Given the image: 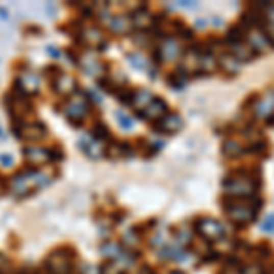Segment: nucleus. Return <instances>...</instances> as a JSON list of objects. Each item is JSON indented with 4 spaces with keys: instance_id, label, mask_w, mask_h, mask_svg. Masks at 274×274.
Instances as JSON below:
<instances>
[{
    "instance_id": "nucleus-1",
    "label": "nucleus",
    "mask_w": 274,
    "mask_h": 274,
    "mask_svg": "<svg viewBox=\"0 0 274 274\" xmlns=\"http://www.w3.org/2000/svg\"><path fill=\"white\" fill-rule=\"evenodd\" d=\"M227 194L234 196L236 200H245V197H253L256 194L258 181L248 176H231L223 183Z\"/></svg>"
},
{
    "instance_id": "nucleus-2",
    "label": "nucleus",
    "mask_w": 274,
    "mask_h": 274,
    "mask_svg": "<svg viewBox=\"0 0 274 274\" xmlns=\"http://www.w3.org/2000/svg\"><path fill=\"white\" fill-rule=\"evenodd\" d=\"M227 216L238 225H247L256 216V207L245 200H232L227 203Z\"/></svg>"
},
{
    "instance_id": "nucleus-3",
    "label": "nucleus",
    "mask_w": 274,
    "mask_h": 274,
    "mask_svg": "<svg viewBox=\"0 0 274 274\" xmlns=\"http://www.w3.org/2000/svg\"><path fill=\"white\" fill-rule=\"evenodd\" d=\"M88 112H90V101H88L83 93H73L71 101L64 108L68 122H71L73 127H79V124L83 122L84 115H88Z\"/></svg>"
},
{
    "instance_id": "nucleus-4",
    "label": "nucleus",
    "mask_w": 274,
    "mask_h": 274,
    "mask_svg": "<svg viewBox=\"0 0 274 274\" xmlns=\"http://www.w3.org/2000/svg\"><path fill=\"white\" fill-rule=\"evenodd\" d=\"M71 253L68 251H55L46 260V269L49 274H71Z\"/></svg>"
},
{
    "instance_id": "nucleus-5",
    "label": "nucleus",
    "mask_w": 274,
    "mask_h": 274,
    "mask_svg": "<svg viewBox=\"0 0 274 274\" xmlns=\"http://www.w3.org/2000/svg\"><path fill=\"white\" fill-rule=\"evenodd\" d=\"M197 232L201 234V238L209 239V241H218L225 236V227L216 219L205 218L197 223Z\"/></svg>"
},
{
    "instance_id": "nucleus-6",
    "label": "nucleus",
    "mask_w": 274,
    "mask_h": 274,
    "mask_svg": "<svg viewBox=\"0 0 274 274\" xmlns=\"http://www.w3.org/2000/svg\"><path fill=\"white\" fill-rule=\"evenodd\" d=\"M157 55L163 62H174L178 61V57L181 55V44L174 37H168L161 42L159 49H157Z\"/></svg>"
},
{
    "instance_id": "nucleus-7",
    "label": "nucleus",
    "mask_w": 274,
    "mask_h": 274,
    "mask_svg": "<svg viewBox=\"0 0 274 274\" xmlns=\"http://www.w3.org/2000/svg\"><path fill=\"white\" fill-rule=\"evenodd\" d=\"M247 42H248V48H253L254 52H260V53H267L272 48V40H269V37L260 30L247 31Z\"/></svg>"
},
{
    "instance_id": "nucleus-8",
    "label": "nucleus",
    "mask_w": 274,
    "mask_h": 274,
    "mask_svg": "<svg viewBox=\"0 0 274 274\" xmlns=\"http://www.w3.org/2000/svg\"><path fill=\"white\" fill-rule=\"evenodd\" d=\"M274 112V91H267L265 95H261L260 101L254 105V115L260 119L270 117Z\"/></svg>"
},
{
    "instance_id": "nucleus-9",
    "label": "nucleus",
    "mask_w": 274,
    "mask_h": 274,
    "mask_svg": "<svg viewBox=\"0 0 274 274\" xmlns=\"http://www.w3.org/2000/svg\"><path fill=\"white\" fill-rule=\"evenodd\" d=\"M22 156L26 157L30 163H48L52 161V156H49V150L48 148H39V146H26L22 150Z\"/></svg>"
},
{
    "instance_id": "nucleus-10",
    "label": "nucleus",
    "mask_w": 274,
    "mask_h": 274,
    "mask_svg": "<svg viewBox=\"0 0 274 274\" xmlns=\"http://www.w3.org/2000/svg\"><path fill=\"white\" fill-rule=\"evenodd\" d=\"M143 117H146L148 121H157V119H163L166 115V105L165 101L161 99H154L143 112H139Z\"/></svg>"
},
{
    "instance_id": "nucleus-11",
    "label": "nucleus",
    "mask_w": 274,
    "mask_h": 274,
    "mask_svg": "<svg viewBox=\"0 0 274 274\" xmlns=\"http://www.w3.org/2000/svg\"><path fill=\"white\" fill-rule=\"evenodd\" d=\"M44 135H46V128L44 124L40 122H30V124H24L18 132V137H24L28 141H37V139H42Z\"/></svg>"
},
{
    "instance_id": "nucleus-12",
    "label": "nucleus",
    "mask_w": 274,
    "mask_h": 274,
    "mask_svg": "<svg viewBox=\"0 0 274 274\" xmlns=\"http://www.w3.org/2000/svg\"><path fill=\"white\" fill-rule=\"evenodd\" d=\"M83 70H84V73L91 75V77H97V75L103 73L105 66L101 64V61L97 59L95 53H86V55L83 57Z\"/></svg>"
},
{
    "instance_id": "nucleus-13",
    "label": "nucleus",
    "mask_w": 274,
    "mask_h": 274,
    "mask_svg": "<svg viewBox=\"0 0 274 274\" xmlns=\"http://www.w3.org/2000/svg\"><path fill=\"white\" fill-rule=\"evenodd\" d=\"M181 117L179 115H176V113H168V115H165L163 119H159V122H157V128H159V132H163V134H174V132H178L179 128H181Z\"/></svg>"
},
{
    "instance_id": "nucleus-14",
    "label": "nucleus",
    "mask_w": 274,
    "mask_h": 274,
    "mask_svg": "<svg viewBox=\"0 0 274 274\" xmlns=\"http://www.w3.org/2000/svg\"><path fill=\"white\" fill-rule=\"evenodd\" d=\"M152 101H154L152 91H148V90H135L134 93H132V97H130V105L134 106L135 110L143 112V110L146 108V106L150 105Z\"/></svg>"
},
{
    "instance_id": "nucleus-15",
    "label": "nucleus",
    "mask_w": 274,
    "mask_h": 274,
    "mask_svg": "<svg viewBox=\"0 0 274 274\" xmlns=\"http://www.w3.org/2000/svg\"><path fill=\"white\" fill-rule=\"evenodd\" d=\"M55 90L59 91V93H73L75 91V86H77V83H75V79L71 77V75H66V73H61L59 77L55 79Z\"/></svg>"
},
{
    "instance_id": "nucleus-16",
    "label": "nucleus",
    "mask_w": 274,
    "mask_h": 274,
    "mask_svg": "<svg viewBox=\"0 0 274 274\" xmlns=\"http://www.w3.org/2000/svg\"><path fill=\"white\" fill-rule=\"evenodd\" d=\"M219 64H221V68L227 73H236V71H239V68H241V62H239L232 53H225V55L219 57Z\"/></svg>"
},
{
    "instance_id": "nucleus-17",
    "label": "nucleus",
    "mask_w": 274,
    "mask_h": 274,
    "mask_svg": "<svg viewBox=\"0 0 274 274\" xmlns=\"http://www.w3.org/2000/svg\"><path fill=\"white\" fill-rule=\"evenodd\" d=\"M18 83L22 84L24 91H31V93H37L39 91V75L35 73H26V75H20L18 77Z\"/></svg>"
},
{
    "instance_id": "nucleus-18",
    "label": "nucleus",
    "mask_w": 274,
    "mask_h": 274,
    "mask_svg": "<svg viewBox=\"0 0 274 274\" xmlns=\"http://www.w3.org/2000/svg\"><path fill=\"white\" fill-rule=\"evenodd\" d=\"M79 144L83 146V152H86L90 157L97 159V157L103 156V146H101L99 141H90V139H81Z\"/></svg>"
},
{
    "instance_id": "nucleus-19",
    "label": "nucleus",
    "mask_w": 274,
    "mask_h": 274,
    "mask_svg": "<svg viewBox=\"0 0 274 274\" xmlns=\"http://www.w3.org/2000/svg\"><path fill=\"white\" fill-rule=\"evenodd\" d=\"M232 46V55L238 59L239 62H247L253 59V52H251V48H248V44L245 42H236V44H231Z\"/></svg>"
},
{
    "instance_id": "nucleus-20",
    "label": "nucleus",
    "mask_w": 274,
    "mask_h": 274,
    "mask_svg": "<svg viewBox=\"0 0 274 274\" xmlns=\"http://www.w3.org/2000/svg\"><path fill=\"white\" fill-rule=\"evenodd\" d=\"M83 40L84 44H90V46H105V40H103V33L95 28H88L83 30Z\"/></svg>"
},
{
    "instance_id": "nucleus-21",
    "label": "nucleus",
    "mask_w": 274,
    "mask_h": 274,
    "mask_svg": "<svg viewBox=\"0 0 274 274\" xmlns=\"http://www.w3.org/2000/svg\"><path fill=\"white\" fill-rule=\"evenodd\" d=\"M110 30L113 31V33H127L128 28H130V22H128L127 17H121V15H117V17H112L108 22Z\"/></svg>"
},
{
    "instance_id": "nucleus-22",
    "label": "nucleus",
    "mask_w": 274,
    "mask_h": 274,
    "mask_svg": "<svg viewBox=\"0 0 274 274\" xmlns=\"http://www.w3.org/2000/svg\"><path fill=\"white\" fill-rule=\"evenodd\" d=\"M216 70V57L210 53H201L200 55V71L203 73H212Z\"/></svg>"
},
{
    "instance_id": "nucleus-23",
    "label": "nucleus",
    "mask_w": 274,
    "mask_h": 274,
    "mask_svg": "<svg viewBox=\"0 0 274 274\" xmlns=\"http://www.w3.org/2000/svg\"><path fill=\"white\" fill-rule=\"evenodd\" d=\"M132 22L137 28H148L152 24V17H150V13H148L146 9H137L134 13V17H132Z\"/></svg>"
},
{
    "instance_id": "nucleus-24",
    "label": "nucleus",
    "mask_w": 274,
    "mask_h": 274,
    "mask_svg": "<svg viewBox=\"0 0 274 274\" xmlns=\"http://www.w3.org/2000/svg\"><path fill=\"white\" fill-rule=\"evenodd\" d=\"M223 152H225V156H229V157L241 156V154H243V144L236 139H229V141H225V144H223Z\"/></svg>"
},
{
    "instance_id": "nucleus-25",
    "label": "nucleus",
    "mask_w": 274,
    "mask_h": 274,
    "mask_svg": "<svg viewBox=\"0 0 274 274\" xmlns=\"http://www.w3.org/2000/svg\"><path fill=\"white\" fill-rule=\"evenodd\" d=\"M200 55L197 52H188L185 55V62H183V68L187 71H200Z\"/></svg>"
},
{
    "instance_id": "nucleus-26",
    "label": "nucleus",
    "mask_w": 274,
    "mask_h": 274,
    "mask_svg": "<svg viewBox=\"0 0 274 274\" xmlns=\"http://www.w3.org/2000/svg\"><path fill=\"white\" fill-rule=\"evenodd\" d=\"M115 117H117V124L122 128V130H132V128L135 127L134 119H132L130 115H127V113L115 112Z\"/></svg>"
},
{
    "instance_id": "nucleus-27",
    "label": "nucleus",
    "mask_w": 274,
    "mask_h": 274,
    "mask_svg": "<svg viewBox=\"0 0 274 274\" xmlns=\"http://www.w3.org/2000/svg\"><path fill=\"white\" fill-rule=\"evenodd\" d=\"M128 61H130V64L134 66V68H137V70H148L146 59L141 57L139 53H130V55H128Z\"/></svg>"
},
{
    "instance_id": "nucleus-28",
    "label": "nucleus",
    "mask_w": 274,
    "mask_h": 274,
    "mask_svg": "<svg viewBox=\"0 0 274 274\" xmlns=\"http://www.w3.org/2000/svg\"><path fill=\"white\" fill-rule=\"evenodd\" d=\"M108 128L103 124V122H99V124H95V128H93V139L95 141H105V139H108Z\"/></svg>"
},
{
    "instance_id": "nucleus-29",
    "label": "nucleus",
    "mask_w": 274,
    "mask_h": 274,
    "mask_svg": "<svg viewBox=\"0 0 274 274\" xmlns=\"http://www.w3.org/2000/svg\"><path fill=\"white\" fill-rule=\"evenodd\" d=\"M101 251H103V256L108 258H117L121 254V251H119V247L115 243H105L101 247Z\"/></svg>"
},
{
    "instance_id": "nucleus-30",
    "label": "nucleus",
    "mask_w": 274,
    "mask_h": 274,
    "mask_svg": "<svg viewBox=\"0 0 274 274\" xmlns=\"http://www.w3.org/2000/svg\"><path fill=\"white\" fill-rule=\"evenodd\" d=\"M11 261L9 258H6L4 254H0V274H11Z\"/></svg>"
},
{
    "instance_id": "nucleus-31",
    "label": "nucleus",
    "mask_w": 274,
    "mask_h": 274,
    "mask_svg": "<svg viewBox=\"0 0 274 274\" xmlns=\"http://www.w3.org/2000/svg\"><path fill=\"white\" fill-rule=\"evenodd\" d=\"M261 231L265 232H270V234H274V214H270V216H267L263 221H261Z\"/></svg>"
},
{
    "instance_id": "nucleus-32",
    "label": "nucleus",
    "mask_w": 274,
    "mask_h": 274,
    "mask_svg": "<svg viewBox=\"0 0 274 274\" xmlns=\"http://www.w3.org/2000/svg\"><path fill=\"white\" fill-rule=\"evenodd\" d=\"M178 241L179 243H188V241H190V231H188V229H181V231L178 232Z\"/></svg>"
},
{
    "instance_id": "nucleus-33",
    "label": "nucleus",
    "mask_w": 274,
    "mask_h": 274,
    "mask_svg": "<svg viewBox=\"0 0 274 274\" xmlns=\"http://www.w3.org/2000/svg\"><path fill=\"white\" fill-rule=\"evenodd\" d=\"M265 18H267V22H269V26L274 28V6H267Z\"/></svg>"
},
{
    "instance_id": "nucleus-34",
    "label": "nucleus",
    "mask_w": 274,
    "mask_h": 274,
    "mask_svg": "<svg viewBox=\"0 0 274 274\" xmlns=\"http://www.w3.org/2000/svg\"><path fill=\"white\" fill-rule=\"evenodd\" d=\"M0 165L2 166H11L13 165V157L9 154H0Z\"/></svg>"
},
{
    "instance_id": "nucleus-35",
    "label": "nucleus",
    "mask_w": 274,
    "mask_h": 274,
    "mask_svg": "<svg viewBox=\"0 0 274 274\" xmlns=\"http://www.w3.org/2000/svg\"><path fill=\"white\" fill-rule=\"evenodd\" d=\"M48 53H49V55H52V57H59V52H57V49H53L52 46H49V48H48Z\"/></svg>"
},
{
    "instance_id": "nucleus-36",
    "label": "nucleus",
    "mask_w": 274,
    "mask_h": 274,
    "mask_svg": "<svg viewBox=\"0 0 274 274\" xmlns=\"http://www.w3.org/2000/svg\"><path fill=\"white\" fill-rule=\"evenodd\" d=\"M0 15H2V18H8V11H6V9L0 8Z\"/></svg>"
},
{
    "instance_id": "nucleus-37",
    "label": "nucleus",
    "mask_w": 274,
    "mask_h": 274,
    "mask_svg": "<svg viewBox=\"0 0 274 274\" xmlns=\"http://www.w3.org/2000/svg\"><path fill=\"white\" fill-rule=\"evenodd\" d=\"M0 139H6V135H4V130H2V124H0Z\"/></svg>"
},
{
    "instance_id": "nucleus-38",
    "label": "nucleus",
    "mask_w": 274,
    "mask_h": 274,
    "mask_svg": "<svg viewBox=\"0 0 274 274\" xmlns=\"http://www.w3.org/2000/svg\"><path fill=\"white\" fill-rule=\"evenodd\" d=\"M168 274H183V272H179V270H174V272H168Z\"/></svg>"
}]
</instances>
